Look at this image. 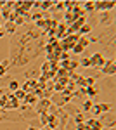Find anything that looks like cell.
Returning a JSON list of instances; mask_svg holds the SVG:
<instances>
[{
  "label": "cell",
  "mask_w": 116,
  "mask_h": 130,
  "mask_svg": "<svg viewBox=\"0 0 116 130\" xmlns=\"http://www.w3.org/2000/svg\"><path fill=\"white\" fill-rule=\"evenodd\" d=\"M88 59H90V68H102V66L106 64V59L102 57L101 52H97V54H94V56H90Z\"/></svg>",
  "instance_id": "6da1fadb"
},
{
  "label": "cell",
  "mask_w": 116,
  "mask_h": 130,
  "mask_svg": "<svg viewBox=\"0 0 116 130\" xmlns=\"http://www.w3.org/2000/svg\"><path fill=\"white\" fill-rule=\"evenodd\" d=\"M52 106V101L50 99H38V102L35 104V109H37V115L38 113H47V109Z\"/></svg>",
  "instance_id": "7a4b0ae2"
},
{
  "label": "cell",
  "mask_w": 116,
  "mask_h": 130,
  "mask_svg": "<svg viewBox=\"0 0 116 130\" xmlns=\"http://www.w3.org/2000/svg\"><path fill=\"white\" fill-rule=\"evenodd\" d=\"M114 0H102V2H95V10H111L114 7Z\"/></svg>",
  "instance_id": "3957f363"
},
{
  "label": "cell",
  "mask_w": 116,
  "mask_h": 130,
  "mask_svg": "<svg viewBox=\"0 0 116 130\" xmlns=\"http://www.w3.org/2000/svg\"><path fill=\"white\" fill-rule=\"evenodd\" d=\"M57 40H62V38H66L68 37V26L64 24V23H59L57 28H56V35H54Z\"/></svg>",
  "instance_id": "277c9868"
},
{
  "label": "cell",
  "mask_w": 116,
  "mask_h": 130,
  "mask_svg": "<svg viewBox=\"0 0 116 130\" xmlns=\"http://www.w3.org/2000/svg\"><path fill=\"white\" fill-rule=\"evenodd\" d=\"M102 73L104 75H114L116 73V62L113 59L111 61H106V64L102 66Z\"/></svg>",
  "instance_id": "5b68a950"
},
{
  "label": "cell",
  "mask_w": 116,
  "mask_h": 130,
  "mask_svg": "<svg viewBox=\"0 0 116 130\" xmlns=\"http://www.w3.org/2000/svg\"><path fill=\"white\" fill-rule=\"evenodd\" d=\"M50 101L54 102V106H56V108H62V106H64L66 102H69V101L66 99L64 95H62V94H59V95H56V97L52 95V99H50Z\"/></svg>",
  "instance_id": "8992f818"
},
{
  "label": "cell",
  "mask_w": 116,
  "mask_h": 130,
  "mask_svg": "<svg viewBox=\"0 0 116 130\" xmlns=\"http://www.w3.org/2000/svg\"><path fill=\"white\" fill-rule=\"evenodd\" d=\"M18 108H21V101H18L14 95H10V99L5 104V109H18Z\"/></svg>",
  "instance_id": "52a82bcc"
},
{
  "label": "cell",
  "mask_w": 116,
  "mask_h": 130,
  "mask_svg": "<svg viewBox=\"0 0 116 130\" xmlns=\"http://www.w3.org/2000/svg\"><path fill=\"white\" fill-rule=\"evenodd\" d=\"M71 12H73V14L76 16V18H83V16H85V10H83V4H81V2H76V5L73 7V10H71Z\"/></svg>",
  "instance_id": "ba28073f"
},
{
  "label": "cell",
  "mask_w": 116,
  "mask_h": 130,
  "mask_svg": "<svg viewBox=\"0 0 116 130\" xmlns=\"http://www.w3.org/2000/svg\"><path fill=\"white\" fill-rule=\"evenodd\" d=\"M64 24H66V26H71V24H73V23H75V21L78 19L76 16H75V14H73V12H71V10H66V16H64Z\"/></svg>",
  "instance_id": "9c48e42d"
},
{
  "label": "cell",
  "mask_w": 116,
  "mask_h": 130,
  "mask_svg": "<svg viewBox=\"0 0 116 130\" xmlns=\"http://www.w3.org/2000/svg\"><path fill=\"white\" fill-rule=\"evenodd\" d=\"M16 24L12 23V21H7L5 23V26H4V31H5V35H12V33H16Z\"/></svg>",
  "instance_id": "30bf717a"
},
{
  "label": "cell",
  "mask_w": 116,
  "mask_h": 130,
  "mask_svg": "<svg viewBox=\"0 0 116 130\" xmlns=\"http://www.w3.org/2000/svg\"><path fill=\"white\" fill-rule=\"evenodd\" d=\"M24 102H26V104H31V106H35V104L38 102V97H37L33 92H31V94H26V97H24Z\"/></svg>",
  "instance_id": "8fae6325"
},
{
  "label": "cell",
  "mask_w": 116,
  "mask_h": 130,
  "mask_svg": "<svg viewBox=\"0 0 116 130\" xmlns=\"http://www.w3.org/2000/svg\"><path fill=\"white\" fill-rule=\"evenodd\" d=\"M57 123H59V120H57V115H48V128L52 130V128H56L57 127Z\"/></svg>",
  "instance_id": "7c38bea8"
},
{
  "label": "cell",
  "mask_w": 116,
  "mask_h": 130,
  "mask_svg": "<svg viewBox=\"0 0 116 130\" xmlns=\"http://www.w3.org/2000/svg\"><path fill=\"white\" fill-rule=\"evenodd\" d=\"M83 10H85V14H87V12H94V10H95V2H92V0L83 2Z\"/></svg>",
  "instance_id": "4fadbf2b"
},
{
  "label": "cell",
  "mask_w": 116,
  "mask_h": 130,
  "mask_svg": "<svg viewBox=\"0 0 116 130\" xmlns=\"http://www.w3.org/2000/svg\"><path fill=\"white\" fill-rule=\"evenodd\" d=\"M87 95L88 97H94V95H97V94H99V87H97V85H90V87H87Z\"/></svg>",
  "instance_id": "5bb4252c"
},
{
  "label": "cell",
  "mask_w": 116,
  "mask_h": 130,
  "mask_svg": "<svg viewBox=\"0 0 116 130\" xmlns=\"http://www.w3.org/2000/svg\"><path fill=\"white\" fill-rule=\"evenodd\" d=\"M12 95H14L18 101H24V97H26V92H24V90H21V89H18V90H14V92H12Z\"/></svg>",
  "instance_id": "9a60e30c"
},
{
  "label": "cell",
  "mask_w": 116,
  "mask_h": 130,
  "mask_svg": "<svg viewBox=\"0 0 116 130\" xmlns=\"http://www.w3.org/2000/svg\"><path fill=\"white\" fill-rule=\"evenodd\" d=\"M52 5H56V2H52V0H43V2H40V9H42V10L50 9Z\"/></svg>",
  "instance_id": "2e32d148"
},
{
  "label": "cell",
  "mask_w": 116,
  "mask_h": 130,
  "mask_svg": "<svg viewBox=\"0 0 116 130\" xmlns=\"http://www.w3.org/2000/svg\"><path fill=\"white\" fill-rule=\"evenodd\" d=\"M90 31H92V26H90V24H83V26L78 30V35L85 37V35H87V33H90Z\"/></svg>",
  "instance_id": "e0dca14e"
},
{
  "label": "cell",
  "mask_w": 116,
  "mask_h": 130,
  "mask_svg": "<svg viewBox=\"0 0 116 130\" xmlns=\"http://www.w3.org/2000/svg\"><path fill=\"white\" fill-rule=\"evenodd\" d=\"M78 66H80V61L69 59V66H68V71H71V73H75V70H76Z\"/></svg>",
  "instance_id": "ac0fdd59"
},
{
  "label": "cell",
  "mask_w": 116,
  "mask_h": 130,
  "mask_svg": "<svg viewBox=\"0 0 116 130\" xmlns=\"http://www.w3.org/2000/svg\"><path fill=\"white\" fill-rule=\"evenodd\" d=\"M37 28L43 30V33H45V31H47V19H43V18L38 19V21H37Z\"/></svg>",
  "instance_id": "d6986e66"
},
{
  "label": "cell",
  "mask_w": 116,
  "mask_h": 130,
  "mask_svg": "<svg viewBox=\"0 0 116 130\" xmlns=\"http://www.w3.org/2000/svg\"><path fill=\"white\" fill-rule=\"evenodd\" d=\"M88 43H90V38H88V37H81V35H80V38H78V45H81V47L85 49Z\"/></svg>",
  "instance_id": "ffe728a7"
},
{
  "label": "cell",
  "mask_w": 116,
  "mask_h": 130,
  "mask_svg": "<svg viewBox=\"0 0 116 130\" xmlns=\"http://www.w3.org/2000/svg\"><path fill=\"white\" fill-rule=\"evenodd\" d=\"M38 118H40V121H42L43 127H47V125H48V115H47V113H38Z\"/></svg>",
  "instance_id": "44dd1931"
},
{
  "label": "cell",
  "mask_w": 116,
  "mask_h": 130,
  "mask_svg": "<svg viewBox=\"0 0 116 130\" xmlns=\"http://www.w3.org/2000/svg\"><path fill=\"white\" fill-rule=\"evenodd\" d=\"M90 130H102V123H101V120H94V123L90 125Z\"/></svg>",
  "instance_id": "7402d4cb"
},
{
  "label": "cell",
  "mask_w": 116,
  "mask_h": 130,
  "mask_svg": "<svg viewBox=\"0 0 116 130\" xmlns=\"http://www.w3.org/2000/svg\"><path fill=\"white\" fill-rule=\"evenodd\" d=\"M12 23H14L16 26H21V24H24V23H26V19H24V16H18V18L12 21Z\"/></svg>",
  "instance_id": "603a6c76"
},
{
  "label": "cell",
  "mask_w": 116,
  "mask_h": 130,
  "mask_svg": "<svg viewBox=\"0 0 116 130\" xmlns=\"http://www.w3.org/2000/svg\"><path fill=\"white\" fill-rule=\"evenodd\" d=\"M75 121H76V125L78 123H85V115L83 113H78L76 116H75Z\"/></svg>",
  "instance_id": "cb8c5ba5"
},
{
  "label": "cell",
  "mask_w": 116,
  "mask_h": 130,
  "mask_svg": "<svg viewBox=\"0 0 116 130\" xmlns=\"http://www.w3.org/2000/svg\"><path fill=\"white\" fill-rule=\"evenodd\" d=\"M90 111L94 113V116H99V115L102 113V111H101V106H99V102H97V104H94V108H92Z\"/></svg>",
  "instance_id": "d4e9b609"
},
{
  "label": "cell",
  "mask_w": 116,
  "mask_h": 130,
  "mask_svg": "<svg viewBox=\"0 0 116 130\" xmlns=\"http://www.w3.org/2000/svg\"><path fill=\"white\" fill-rule=\"evenodd\" d=\"M10 14H12V10H10L9 7H4V9H2V16H4L5 19H9V18H10Z\"/></svg>",
  "instance_id": "484cf974"
},
{
  "label": "cell",
  "mask_w": 116,
  "mask_h": 130,
  "mask_svg": "<svg viewBox=\"0 0 116 130\" xmlns=\"http://www.w3.org/2000/svg\"><path fill=\"white\" fill-rule=\"evenodd\" d=\"M92 108H94V102L92 101H85L83 102V111H90Z\"/></svg>",
  "instance_id": "4316f807"
},
{
  "label": "cell",
  "mask_w": 116,
  "mask_h": 130,
  "mask_svg": "<svg viewBox=\"0 0 116 130\" xmlns=\"http://www.w3.org/2000/svg\"><path fill=\"white\" fill-rule=\"evenodd\" d=\"M9 89H10V92H14V90H18V89H19V83H18L16 80H12V82L9 83Z\"/></svg>",
  "instance_id": "83f0119b"
},
{
  "label": "cell",
  "mask_w": 116,
  "mask_h": 130,
  "mask_svg": "<svg viewBox=\"0 0 116 130\" xmlns=\"http://www.w3.org/2000/svg\"><path fill=\"white\" fill-rule=\"evenodd\" d=\"M99 106H101V111H102V113L111 109V104H107V102H99Z\"/></svg>",
  "instance_id": "f1b7e54d"
},
{
  "label": "cell",
  "mask_w": 116,
  "mask_h": 130,
  "mask_svg": "<svg viewBox=\"0 0 116 130\" xmlns=\"http://www.w3.org/2000/svg\"><path fill=\"white\" fill-rule=\"evenodd\" d=\"M80 64H81L83 68H90V59H88V57H83V59L80 61Z\"/></svg>",
  "instance_id": "f546056e"
},
{
  "label": "cell",
  "mask_w": 116,
  "mask_h": 130,
  "mask_svg": "<svg viewBox=\"0 0 116 130\" xmlns=\"http://www.w3.org/2000/svg\"><path fill=\"white\" fill-rule=\"evenodd\" d=\"M83 50H85V49H83L81 45H78V43H76V45H75V47H73V52H75V54H81Z\"/></svg>",
  "instance_id": "4dcf8cb0"
},
{
  "label": "cell",
  "mask_w": 116,
  "mask_h": 130,
  "mask_svg": "<svg viewBox=\"0 0 116 130\" xmlns=\"http://www.w3.org/2000/svg\"><path fill=\"white\" fill-rule=\"evenodd\" d=\"M76 130H90V127H88L87 123H78V125H76Z\"/></svg>",
  "instance_id": "1f68e13d"
},
{
  "label": "cell",
  "mask_w": 116,
  "mask_h": 130,
  "mask_svg": "<svg viewBox=\"0 0 116 130\" xmlns=\"http://www.w3.org/2000/svg\"><path fill=\"white\" fill-rule=\"evenodd\" d=\"M9 64H10V61H9V59H4L2 62H0V66H2V68H5V70L9 68Z\"/></svg>",
  "instance_id": "d6a6232c"
},
{
  "label": "cell",
  "mask_w": 116,
  "mask_h": 130,
  "mask_svg": "<svg viewBox=\"0 0 116 130\" xmlns=\"http://www.w3.org/2000/svg\"><path fill=\"white\" fill-rule=\"evenodd\" d=\"M56 7H57L59 10H61V9H66V7H64V2H57V4H56Z\"/></svg>",
  "instance_id": "836d02e7"
},
{
  "label": "cell",
  "mask_w": 116,
  "mask_h": 130,
  "mask_svg": "<svg viewBox=\"0 0 116 130\" xmlns=\"http://www.w3.org/2000/svg\"><path fill=\"white\" fill-rule=\"evenodd\" d=\"M107 19H109V18H107V14H106V16L102 18V24H107V23H109V21H107Z\"/></svg>",
  "instance_id": "e575fe53"
},
{
  "label": "cell",
  "mask_w": 116,
  "mask_h": 130,
  "mask_svg": "<svg viewBox=\"0 0 116 130\" xmlns=\"http://www.w3.org/2000/svg\"><path fill=\"white\" fill-rule=\"evenodd\" d=\"M5 71H7L5 68H2V66H0V76H4V75H5Z\"/></svg>",
  "instance_id": "d590c367"
},
{
  "label": "cell",
  "mask_w": 116,
  "mask_h": 130,
  "mask_svg": "<svg viewBox=\"0 0 116 130\" xmlns=\"http://www.w3.org/2000/svg\"><path fill=\"white\" fill-rule=\"evenodd\" d=\"M4 7H5V2H4V0H0V12H2V9H4Z\"/></svg>",
  "instance_id": "8d00e7d4"
},
{
  "label": "cell",
  "mask_w": 116,
  "mask_h": 130,
  "mask_svg": "<svg viewBox=\"0 0 116 130\" xmlns=\"http://www.w3.org/2000/svg\"><path fill=\"white\" fill-rule=\"evenodd\" d=\"M38 130H50L48 127H42V128H38Z\"/></svg>",
  "instance_id": "74e56055"
},
{
  "label": "cell",
  "mask_w": 116,
  "mask_h": 130,
  "mask_svg": "<svg viewBox=\"0 0 116 130\" xmlns=\"http://www.w3.org/2000/svg\"><path fill=\"white\" fill-rule=\"evenodd\" d=\"M28 130H38V128H37V127H29Z\"/></svg>",
  "instance_id": "f35d334b"
},
{
  "label": "cell",
  "mask_w": 116,
  "mask_h": 130,
  "mask_svg": "<svg viewBox=\"0 0 116 130\" xmlns=\"http://www.w3.org/2000/svg\"><path fill=\"white\" fill-rule=\"evenodd\" d=\"M0 31H2V24H0Z\"/></svg>",
  "instance_id": "ab89813d"
}]
</instances>
